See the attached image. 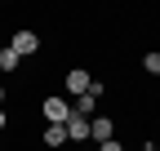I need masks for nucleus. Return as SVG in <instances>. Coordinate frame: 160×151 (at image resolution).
Returning a JSON list of instances; mask_svg holds the SVG:
<instances>
[{"instance_id":"2","label":"nucleus","mask_w":160,"mask_h":151,"mask_svg":"<svg viewBox=\"0 0 160 151\" xmlns=\"http://www.w3.org/2000/svg\"><path fill=\"white\" fill-rule=\"evenodd\" d=\"M89 85H93V76H89L85 67H71V71H67V80H62V93H67V98H85Z\"/></svg>"},{"instance_id":"10","label":"nucleus","mask_w":160,"mask_h":151,"mask_svg":"<svg viewBox=\"0 0 160 151\" xmlns=\"http://www.w3.org/2000/svg\"><path fill=\"white\" fill-rule=\"evenodd\" d=\"M5 124H9V116H5V107H0V129H5Z\"/></svg>"},{"instance_id":"8","label":"nucleus","mask_w":160,"mask_h":151,"mask_svg":"<svg viewBox=\"0 0 160 151\" xmlns=\"http://www.w3.org/2000/svg\"><path fill=\"white\" fill-rule=\"evenodd\" d=\"M142 71H147V76H160V49L142 53Z\"/></svg>"},{"instance_id":"5","label":"nucleus","mask_w":160,"mask_h":151,"mask_svg":"<svg viewBox=\"0 0 160 151\" xmlns=\"http://www.w3.org/2000/svg\"><path fill=\"white\" fill-rule=\"evenodd\" d=\"M62 129H67V142H85V138H89V120H85V116H71Z\"/></svg>"},{"instance_id":"1","label":"nucleus","mask_w":160,"mask_h":151,"mask_svg":"<svg viewBox=\"0 0 160 151\" xmlns=\"http://www.w3.org/2000/svg\"><path fill=\"white\" fill-rule=\"evenodd\" d=\"M40 116H45L49 124H67V120H71V102L62 98V93H53V98L40 102Z\"/></svg>"},{"instance_id":"12","label":"nucleus","mask_w":160,"mask_h":151,"mask_svg":"<svg viewBox=\"0 0 160 151\" xmlns=\"http://www.w3.org/2000/svg\"><path fill=\"white\" fill-rule=\"evenodd\" d=\"M147 151H160V147H156V142H147Z\"/></svg>"},{"instance_id":"11","label":"nucleus","mask_w":160,"mask_h":151,"mask_svg":"<svg viewBox=\"0 0 160 151\" xmlns=\"http://www.w3.org/2000/svg\"><path fill=\"white\" fill-rule=\"evenodd\" d=\"M0 107H5V85H0Z\"/></svg>"},{"instance_id":"7","label":"nucleus","mask_w":160,"mask_h":151,"mask_svg":"<svg viewBox=\"0 0 160 151\" xmlns=\"http://www.w3.org/2000/svg\"><path fill=\"white\" fill-rule=\"evenodd\" d=\"M18 62H22V58H18L13 49H0V71H5V76H9V71H18Z\"/></svg>"},{"instance_id":"9","label":"nucleus","mask_w":160,"mask_h":151,"mask_svg":"<svg viewBox=\"0 0 160 151\" xmlns=\"http://www.w3.org/2000/svg\"><path fill=\"white\" fill-rule=\"evenodd\" d=\"M98 151H125V147H120V142L111 138V142H98Z\"/></svg>"},{"instance_id":"4","label":"nucleus","mask_w":160,"mask_h":151,"mask_svg":"<svg viewBox=\"0 0 160 151\" xmlns=\"http://www.w3.org/2000/svg\"><path fill=\"white\" fill-rule=\"evenodd\" d=\"M89 138H93V142H111V138H116V120H111V116H93V120H89Z\"/></svg>"},{"instance_id":"3","label":"nucleus","mask_w":160,"mask_h":151,"mask_svg":"<svg viewBox=\"0 0 160 151\" xmlns=\"http://www.w3.org/2000/svg\"><path fill=\"white\" fill-rule=\"evenodd\" d=\"M9 49L18 53V58H31V53L40 49V36H36V31H13V40H9Z\"/></svg>"},{"instance_id":"13","label":"nucleus","mask_w":160,"mask_h":151,"mask_svg":"<svg viewBox=\"0 0 160 151\" xmlns=\"http://www.w3.org/2000/svg\"><path fill=\"white\" fill-rule=\"evenodd\" d=\"M156 147H160V142H156Z\"/></svg>"},{"instance_id":"6","label":"nucleus","mask_w":160,"mask_h":151,"mask_svg":"<svg viewBox=\"0 0 160 151\" xmlns=\"http://www.w3.org/2000/svg\"><path fill=\"white\" fill-rule=\"evenodd\" d=\"M67 142V129L62 124H45V147H62Z\"/></svg>"}]
</instances>
